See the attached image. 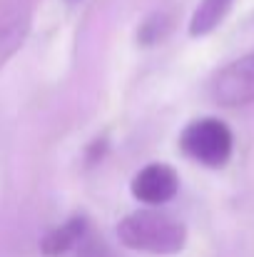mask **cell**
<instances>
[{
	"label": "cell",
	"instance_id": "cell-7",
	"mask_svg": "<svg viewBox=\"0 0 254 257\" xmlns=\"http://www.w3.org/2000/svg\"><path fill=\"white\" fill-rule=\"evenodd\" d=\"M232 3L234 0H202L189 18V35L202 38V35H209L212 30H217L219 23L232 10Z\"/></svg>",
	"mask_w": 254,
	"mask_h": 257
},
{
	"label": "cell",
	"instance_id": "cell-2",
	"mask_svg": "<svg viewBox=\"0 0 254 257\" xmlns=\"http://www.w3.org/2000/svg\"><path fill=\"white\" fill-rule=\"evenodd\" d=\"M179 148L187 158L204 168H224L232 158V130L217 117H202L189 122L179 135Z\"/></svg>",
	"mask_w": 254,
	"mask_h": 257
},
{
	"label": "cell",
	"instance_id": "cell-3",
	"mask_svg": "<svg viewBox=\"0 0 254 257\" xmlns=\"http://www.w3.org/2000/svg\"><path fill=\"white\" fill-rule=\"evenodd\" d=\"M212 97L224 107L254 102V53L222 68L212 83Z\"/></svg>",
	"mask_w": 254,
	"mask_h": 257
},
{
	"label": "cell",
	"instance_id": "cell-4",
	"mask_svg": "<svg viewBox=\"0 0 254 257\" xmlns=\"http://www.w3.org/2000/svg\"><path fill=\"white\" fill-rule=\"evenodd\" d=\"M130 190H132L135 200H140L145 205H165V202H169L177 195L179 177H177V172L172 170L169 165L152 163V165L142 168L132 177Z\"/></svg>",
	"mask_w": 254,
	"mask_h": 257
},
{
	"label": "cell",
	"instance_id": "cell-8",
	"mask_svg": "<svg viewBox=\"0 0 254 257\" xmlns=\"http://www.w3.org/2000/svg\"><path fill=\"white\" fill-rule=\"evenodd\" d=\"M167 30H169V18L165 13H155V15H150L142 23L140 40H142V45H155V43H160L167 35Z\"/></svg>",
	"mask_w": 254,
	"mask_h": 257
},
{
	"label": "cell",
	"instance_id": "cell-5",
	"mask_svg": "<svg viewBox=\"0 0 254 257\" xmlns=\"http://www.w3.org/2000/svg\"><path fill=\"white\" fill-rule=\"evenodd\" d=\"M30 30V3L3 0L0 3V68L20 50Z\"/></svg>",
	"mask_w": 254,
	"mask_h": 257
},
{
	"label": "cell",
	"instance_id": "cell-6",
	"mask_svg": "<svg viewBox=\"0 0 254 257\" xmlns=\"http://www.w3.org/2000/svg\"><path fill=\"white\" fill-rule=\"evenodd\" d=\"M85 235H87V220L83 215H75V217L65 220L60 227L50 230L43 237L40 250L45 257H63L70 250H78V245L85 240Z\"/></svg>",
	"mask_w": 254,
	"mask_h": 257
},
{
	"label": "cell",
	"instance_id": "cell-1",
	"mask_svg": "<svg viewBox=\"0 0 254 257\" xmlns=\"http://www.w3.org/2000/svg\"><path fill=\"white\" fill-rule=\"evenodd\" d=\"M117 237L125 247L147 255H177L187 245V230L179 220L157 210H137L120 220Z\"/></svg>",
	"mask_w": 254,
	"mask_h": 257
},
{
	"label": "cell",
	"instance_id": "cell-9",
	"mask_svg": "<svg viewBox=\"0 0 254 257\" xmlns=\"http://www.w3.org/2000/svg\"><path fill=\"white\" fill-rule=\"evenodd\" d=\"M75 257H120V255L105 240L92 237V235H85V240L78 245V255Z\"/></svg>",
	"mask_w": 254,
	"mask_h": 257
}]
</instances>
